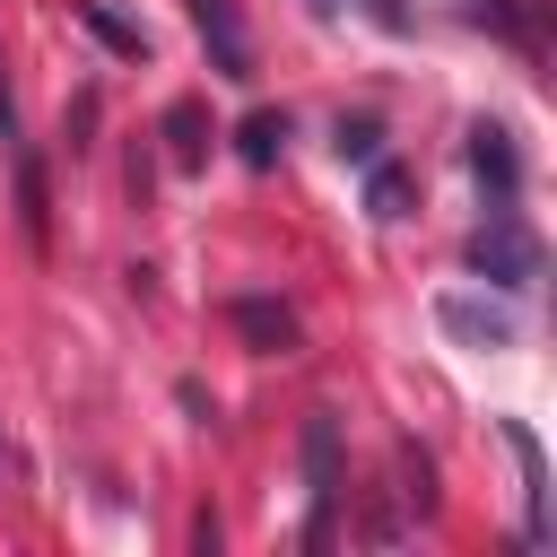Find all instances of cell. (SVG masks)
Here are the masks:
<instances>
[{
  "instance_id": "obj_1",
  "label": "cell",
  "mask_w": 557,
  "mask_h": 557,
  "mask_svg": "<svg viewBox=\"0 0 557 557\" xmlns=\"http://www.w3.org/2000/svg\"><path fill=\"white\" fill-rule=\"evenodd\" d=\"M470 270L496 278V287H531V278H540V244L522 235V218H513L505 200H496V218L470 235Z\"/></svg>"
},
{
  "instance_id": "obj_2",
  "label": "cell",
  "mask_w": 557,
  "mask_h": 557,
  "mask_svg": "<svg viewBox=\"0 0 557 557\" xmlns=\"http://www.w3.org/2000/svg\"><path fill=\"white\" fill-rule=\"evenodd\" d=\"M305 479H313V522H305V548L331 540V513H339V418L313 409L305 418Z\"/></svg>"
},
{
  "instance_id": "obj_3",
  "label": "cell",
  "mask_w": 557,
  "mask_h": 557,
  "mask_svg": "<svg viewBox=\"0 0 557 557\" xmlns=\"http://www.w3.org/2000/svg\"><path fill=\"white\" fill-rule=\"evenodd\" d=\"M435 322H444V331H461V339H479V348H513V313H505V305L444 296V305H435Z\"/></svg>"
},
{
  "instance_id": "obj_4",
  "label": "cell",
  "mask_w": 557,
  "mask_h": 557,
  "mask_svg": "<svg viewBox=\"0 0 557 557\" xmlns=\"http://www.w3.org/2000/svg\"><path fill=\"white\" fill-rule=\"evenodd\" d=\"M183 9L200 17V35H209L218 70H226V78H244V70H252V52H244V26H235V9H226V0H183Z\"/></svg>"
},
{
  "instance_id": "obj_5",
  "label": "cell",
  "mask_w": 557,
  "mask_h": 557,
  "mask_svg": "<svg viewBox=\"0 0 557 557\" xmlns=\"http://www.w3.org/2000/svg\"><path fill=\"white\" fill-rule=\"evenodd\" d=\"M470 165H479V183H496V200H513L522 165H513V139H505L496 122H479V131H470Z\"/></svg>"
},
{
  "instance_id": "obj_6",
  "label": "cell",
  "mask_w": 557,
  "mask_h": 557,
  "mask_svg": "<svg viewBox=\"0 0 557 557\" xmlns=\"http://www.w3.org/2000/svg\"><path fill=\"white\" fill-rule=\"evenodd\" d=\"M235 331H244L252 348H296V313L270 305V296H235Z\"/></svg>"
},
{
  "instance_id": "obj_7",
  "label": "cell",
  "mask_w": 557,
  "mask_h": 557,
  "mask_svg": "<svg viewBox=\"0 0 557 557\" xmlns=\"http://www.w3.org/2000/svg\"><path fill=\"white\" fill-rule=\"evenodd\" d=\"M505 444L522 453V496H531V540H548V461L531 444V426H505Z\"/></svg>"
},
{
  "instance_id": "obj_8",
  "label": "cell",
  "mask_w": 557,
  "mask_h": 557,
  "mask_svg": "<svg viewBox=\"0 0 557 557\" xmlns=\"http://www.w3.org/2000/svg\"><path fill=\"white\" fill-rule=\"evenodd\" d=\"M278 139H287V122H278V113H252V122L235 131V157H244V165H270Z\"/></svg>"
},
{
  "instance_id": "obj_9",
  "label": "cell",
  "mask_w": 557,
  "mask_h": 557,
  "mask_svg": "<svg viewBox=\"0 0 557 557\" xmlns=\"http://www.w3.org/2000/svg\"><path fill=\"white\" fill-rule=\"evenodd\" d=\"M78 17H87V26H96V35H104V44H113V52H131V61H139V52H148V35H139V26H131V17H113V9H104V0H87V9H78Z\"/></svg>"
},
{
  "instance_id": "obj_10",
  "label": "cell",
  "mask_w": 557,
  "mask_h": 557,
  "mask_svg": "<svg viewBox=\"0 0 557 557\" xmlns=\"http://www.w3.org/2000/svg\"><path fill=\"white\" fill-rule=\"evenodd\" d=\"M165 131H174V157L191 165V157H200V139H191V131H200V113H191V104H174V113H165Z\"/></svg>"
},
{
  "instance_id": "obj_11",
  "label": "cell",
  "mask_w": 557,
  "mask_h": 557,
  "mask_svg": "<svg viewBox=\"0 0 557 557\" xmlns=\"http://www.w3.org/2000/svg\"><path fill=\"white\" fill-rule=\"evenodd\" d=\"M339 157H357V165H374V122H339Z\"/></svg>"
},
{
  "instance_id": "obj_12",
  "label": "cell",
  "mask_w": 557,
  "mask_h": 557,
  "mask_svg": "<svg viewBox=\"0 0 557 557\" xmlns=\"http://www.w3.org/2000/svg\"><path fill=\"white\" fill-rule=\"evenodd\" d=\"M374 218H400V174H392V165L374 174Z\"/></svg>"
},
{
  "instance_id": "obj_13",
  "label": "cell",
  "mask_w": 557,
  "mask_h": 557,
  "mask_svg": "<svg viewBox=\"0 0 557 557\" xmlns=\"http://www.w3.org/2000/svg\"><path fill=\"white\" fill-rule=\"evenodd\" d=\"M313 9H348V0H313ZM357 9H366V17H383V26H400V17H409L400 0H357Z\"/></svg>"
},
{
  "instance_id": "obj_14",
  "label": "cell",
  "mask_w": 557,
  "mask_h": 557,
  "mask_svg": "<svg viewBox=\"0 0 557 557\" xmlns=\"http://www.w3.org/2000/svg\"><path fill=\"white\" fill-rule=\"evenodd\" d=\"M17 139V96H9V70H0V148Z\"/></svg>"
}]
</instances>
